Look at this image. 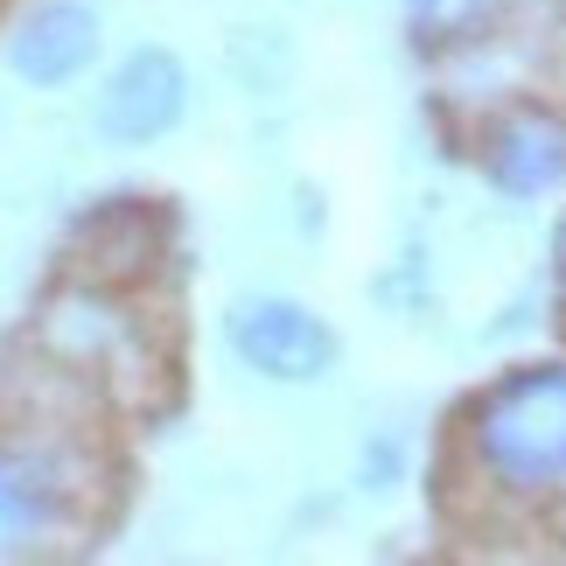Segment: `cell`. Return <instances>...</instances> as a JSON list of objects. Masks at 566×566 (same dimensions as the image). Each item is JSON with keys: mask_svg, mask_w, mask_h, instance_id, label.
<instances>
[{"mask_svg": "<svg viewBox=\"0 0 566 566\" xmlns=\"http://www.w3.org/2000/svg\"><path fill=\"white\" fill-rule=\"evenodd\" d=\"M469 454L504 496L566 490V364L496 378L469 412Z\"/></svg>", "mask_w": 566, "mask_h": 566, "instance_id": "6da1fadb", "label": "cell"}, {"mask_svg": "<svg viewBox=\"0 0 566 566\" xmlns=\"http://www.w3.org/2000/svg\"><path fill=\"white\" fill-rule=\"evenodd\" d=\"M224 343L245 371L273 385H315L336 364V329L315 308H301L287 294H245L224 315Z\"/></svg>", "mask_w": 566, "mask_h": 566, "instance_id": "7a4b0ae2", "label": "cell"}, {"mask_svg": "<svg viewBox=\"0 0 566 566\" xmlns=\"http://www.w3.org/2000/svg\"><path fill=\"white\" fill-rule=\"evenodd\" d=\"M189 113V71H182V56L176 50H134L119 63L113 77H105V92H98V134L113 140V147H147V140H161V134H176Z\"/></svg>", "mask_w": 566, "mask_h": 566, "instance_id": "3957f363", "label": "cell"}, {"mask_svg": "<svg viewBox=\"0 0 566 566\" xmlns=\"http://www.w3.org/2000/svg\"><path fill=\"white\" fill-rule=\"evenodd\" d=\"M71 462L56 448L0 454V559H29L50 546L71 517Z\"/></svg>", "mask_w": 566, "mask_h": 566, "instance_id": "277c9868", "label": "cell"}, {"mask_svg": "<svg viewBox=\"0 0 566 566\" xmlns=\"http://www.w3.org/2000/svg\"><path fill=\"white\" fill-rule=\"evenodd\" d=\"M483 176L504 196H546L566 182V113L553 105H511L483 134Z\"/></svg>", "mask_w": 566, "mask_h": 566, "instance_id": "5b68a950", "label": "cell"}, {"mask_svg": "<svg viewBox=\"0 0 566 566\" xmlns=\"http://www.w3.org/2000/svg\"><path fill=\"white\" fill-rule=\"evenodd\" d=\"M92 56H98V14L84 8V0H50V8H35L8 42V71L21 84H35V92L71 84L77 71H92Z\"/></svg>", "mask_w": 566, "mask_h": 566, "instance_id": "8992f818", "label": "cell"}, {"mask_svg": "<svg viewBox=\"0 0 566 566\" xmlns=\"http://www.w3.org/2000/svg\"><path fill=\"white\" fill-rule=\"evenodd\" d=\"M42 343H50V357L63 364V371H105V364L126 350V315L105 294L77 287V294H63L56 308L42 315Z\"/></svg>", "mask_w": 566, "mask_h": 566, "instance_id": "52a82bcc", "label": "cell"}, {"mask_svg": "<svg viewBox=\"0 0 566 566\" xmlns=\"http://www.w3.org/2000/svg\"><path fill=\"white\" fill-rule=\"evenodd\" d=\"M84 245V273H92V287H113V280H134L155 266V217L140 203H113L98 210L92 224L77 231Z\"/></svg>", "mask_w": 566, "mask_h": 566, "instance_id": "ba28073f", "label": "cell"}, {"mask_svg": "<svg viewBox=\"0 0 566 566\" xmlns=\"http://www.w3.org/2000/svg\"><path fill=\"white\" fill-rule=\"evenodd\" d=\"M504 14V0H406L412 42L420 50H462V42H483Z\"/></svg>", "mask_w": 566, "mask_h": 566, "instance_id": "9c48e42d", "label": "cell"}, {"mask_svg": "<svg viewBox=\"0 0 566 566\" xmlns=\"http://www.w3.org/2000/svg\"><path fill=\"white\" fill-rule=\"evenodd\" d=\"M391 469H399V448H391V441L364 448V483H371V475H378V490H385V475H391Z\"/></svg>", "mask_w": 566, "mask_h": 566, "instance_id": "30bf717a", "label": "cell"}, {"mask_svg": "<svg viewBox=\"0 0 566 566\" xmlns=\"http://www.w3.org/2000/svg\"><path fill=\"white\" fill-rule=\"evenodd\" d=\"M553 259H559V280H566V224H559V238H553Z\"/></svg>", "mask_w": 566, "mask_h": 566, "instance_id": "8fae6325", "label": "cell"}]
</instances>
